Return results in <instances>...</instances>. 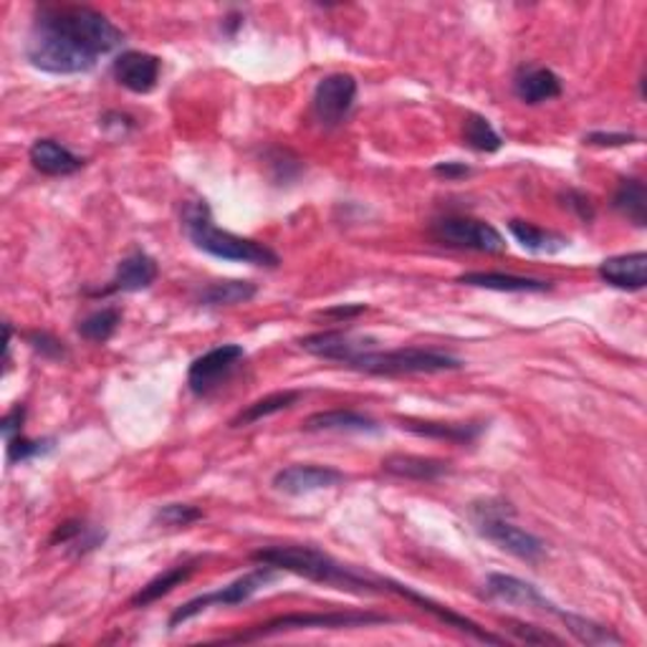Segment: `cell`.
<instances>
[{
	"label": "cell",
	"instance_id": "cell-1",
	"mask_svg": "<svg viewBox=\"0 0 647 647\" xmlns=\"http://www.w3.org/2000/svg\"><path fill=\"white\" fill-rule=\"evenodd\" d=\"M125 34L89 5H41L28 31L26 59L46 73H86L102 56L117 51Z\"/></svg>",
	"mask_w": 647,
	"mask_h": 647
},
{
	"label": "cell",
	"instance_id": "cell-2",
	"mask_svg": "<svg viewBox=\"0 0 647 647\" xmlns=\"http://www.w3.org/2000/svg\"><path fill=\"white\" fill-rule=\"evenodd\" d=\"M251 559L256 564H268L278 571H291V575L304 577L316 585L342 589V592L351 594H382L388 592L382 585V579H372L359 575L357 569L347 567L334 559V556L324 554L322 548L304 546V544H281V546H268L258 548L251 554Z\"/></svg>",
	"mask_w": 647,
	"mask_h": 647
},
{
	"label": "cell",
	"instance_id": "cell-3",
	"mask_svg": "<svg viewBox=\"0 0 647 647\" xmlns=\"http://www.w3.org/2000/svg\"><path fill=\"white\" fill-rule=\"evenodd\" d=\"M183 226H185L187 239L193 241L195 249L208 253L212 258L233 261V264L261 266V268H276L281 264L276 253L268 249L266 243L243 239V235H235L231 231H220V228L212 223L210 205L205 200H195L190 205H185Z\"/></svg>",
	"mask_w": 647,
	"mask_h": 647
},
{
	"label": "cell",
	"instance_id": "cell-4",
	"mask_svg": "<svg viewBox=\"0 0 647 647\" xmlns=\"http://www.w3.org/2000/svg\"><path fill=\"white\" fill-rule=\"evenodd\" d=\"M463 362L453 355L438 349L403 347V349H377V344L367 347L349 370L377 374V377H403V374H436L461 370Z\"/></svg>",
	"mask_w": 647,
	"mask_h": 647
},
{
	"label": "cell",
	"instance_id": "cell-5",
	"mask_svg": "<svg viewBox=\"0 0 647 647\" xmlns=\"http://www.w3.org/2000/svg\"><path fill=\"white\" fill-rule=\"evenodd\" d=\"M516 511L511 504L504 501H483L473 506V519H476V527L488 542H494L498 548L509 552L511 556L529 564H539L544 559L546 546L539 536L531 534V531H523L511 521Z\"/></svg>",
	"mask_w": 647,
	"mask_h": 647
},
{
	"label": "cell",
	"instance_id": "cell-6",
	"mask_svg": "<svg viewBox=\"0 0 647 647\" xmlns=\"http://www.w3.org/2000/svg\"><path fill=\"white\" fill-rule=\"evenodd\" d=\"M392 617L377 612H291L281 614L245 629L241 635L228 637L226 643H251V640H264V637L284 635V633H297V629H349V627H372V625H388Z\"/></svg>",
	"mask_w": 647,
	"mask_h": 647
},
{
	"label": "cell",
	"instance_id": "cell-7",
	"mask_svg": "<svg viewBox=\"0 0 647 647\" xmlns=\"http://www.w3.org/2000/svg\"><path fill=\"white\" fill-rule=\"evenodd\" d=\"M276 571L278 569L268 567V564H258V569H253V571H249V575L239 577L235 581H231V585L220 587V589H216V592L193 597V600L180 604V608L170 614L167 627L175 629L180 625H185L187 620L198 617V614H203L205 610H210V608H235V604L249 602L253 594L271 585V581L276 579Z\"/></svg>",
	"mask_w": 647,
	"mask_h": 647
},
{
	"label": "cell",
	"instance_id": "cell-8",
	"mask_svg": "<svg viewBox=\"0 0 647 647\" xmlns=\"http://www.w3.org/2000/svg\"><path fill=\"white\" fill-rule=\"evenodd\" d=\"M430 235L440 245L458 251H478V253H504L506 241L490 223L476 218L446 216L430 226Z\"/></svg>",
	"mask_w": 647,
	"mask_h": 647
},
{
	"label": "cell",
	"instance_id": "cell-9",
	"mask_svg": "<svg viewBox=\"0 0 647 647\" xmlns=\"http://www.w3.org/2000/svg\"><path fill=\"white\" fill-rule=\"evenodd\" d=\"M357 79L351 73H330L319 81L311 96V112L322 127H339L357 102Z\"/></svg>",
	"mask_w": 647,
	"mask_h": 647
},
{
	"label": "cell",
	"instance_id": "cell-10",
	"mask_svg": "<svg viewBox=\"0 0 647 647\" xmlns=\"http://www.w3.org/2000/svg\"><path fill=\"white\" fill-rule=\"evenodd\" d=\"M243 359L245 349L241 344H220V347L205 351L203 357L190 365V370H187V388L198 397L210 395Z\"/></svg>",
	"mask_w": 647,
	"mask_h": 647
},
{
	"label": "cell",
	"instance_id": "cell-11",
	"mask_svg": "<svg viewBox=\"0 0 647 647\" xmlns=\"http://www.w3.org/2000/svg\"><path fill=\"white\" fill-rule=\"evenodd\" d=\"M382 585H384V589H388V592H395V594H400V597H405V600L415 602L420 610L430 612L436 620L446 622V627L461 629V633L471 635V637H476V640L486 643V645H506V637L488 633V629H486V627H481L478 622H473V620H469V617H463V614L453 612L450 608H446V604L432 602L430 597H425V594H420V592H415V589H409L407 585H400V581H392V579H382Z\"/></svg>",
	"mask_w": 647,
	"mask_h": 647
},
{
	"label": "cell",
	"instance_id": "cell-12",
	"mask_svg": "<svg viewBox=\"0 0 647 647\" xmlns=\"http://www.w3.org/2000/svg\"><path fill=\"white\" fill-rule=\"evenodd\" d=\"M347 481L342 471L332 465H314V463H297L289 469H281L274 476V488L286 496H307L314 490H326L339 486Z\"/></svg>",
	"mask_w": 647,
	"mask_h": 647
},
{
	"label": "cell",
	"instance_id": "cell-13",
	"mask_svg": "<svg viewBox=\"0 0 647 647\" xmlns=\"http://www.w3.org/2000/svg\"><path fill=\"white\" fill-rule=\"evenodd\" d=\"M162 61L145 51H122L112 63V77L132 94H150L160 81Z\"/></svg>",
	"mask_w": 647,
	"mask_h": 647
},
{
	"label": "cell",
	"instance_id": "cell-14",
	"mask_svg": "<svg viewBox=\"0 0 647 647\" xmlns=\"http://www.w3.org/2000/svg\"><path fill=\"white\" fill-rule=\"evenodd\" d=\"M486 597L504 604H516V608L554 614V617H559L562 612L554 602H548L531 581H523L511 575H490L486 579Z\"/></svg>",
	"mask_w": 647,
	"mask_h": 647
},
{
	"label": "cell",
	"instance_id": "cell-15",
	"mask_svg": "<svg viewBox=\"0 0 647 647\" xmlns=\"http://www.w3.org/2000/svg\"><path fill=\"white\" fill-rule=\"evenodd\" d=\"M160 268L158 261L152 256H147L145 251H135L129 253L127 258L119 261L117 274L109 281V286H104L102 291H92L94 297H109V293H137L150 289V286L158 281Z\"/></svg>",
	"mask_w": 647,
	"mask_h": 647
},
{
	"label": "cell",
	"instance_id": "cell-16",
	"mask_svg": "<svg viewBox=\"0 0 647 647\" xmlns=\"http://www.w3.org/2000/svg\"><path fill=\"white\" fill-rule=\"evenodd\" d=\"M299 344L301 349L309 351L311 357L349 367L367 347H372L377 342L351 337L347 332H319V334H309V337H304Z\"/></svg>",
	"mask_w": 647,
	"mask_h": 647
},
{
	"label": "cell",
	"instance_id": "cell-17",
	"mask_svg": "<svg viewBox=\"0 0 647 647\" xmlns=\"http://www.w3.org/2000/svg\"><path fill=\"white\" fill-rule=\"evenodd\" d=\"M597 274L612 289L620 291H643L647 286V253H622V256L604 258Z\"/></svg>",
	"mask_w": 647,
	"mask_h": 647
},
{
	"label": "cell",
	"instance_id": "cell-18",
	"mask_svg": "<svg viewBox=\"0 0 647 647\" xmlns=\"http://www.w3.org/2000/svg\"><path fill=\"white\" fill-rule=\"evenodd\" d=\"M28 160L41 175L48 177H69L84 167V160L73 154L69 147H63L56 139H36L28 150Z\"/></svg>",
	"mask_w": 647,
	"mask_h": 647
},
{
	"label": "cell",
	"instance_id": "cell-19",
	"mask_svg": "<svg viewBox=\"0 0 647 647\" xmlns=\"http://www.w3.org/2000/svg\"><path fill=\"white\" fill-rule=\"evenodd\" d=\"M513 94L523 104L536 106L562 96V79L552 69L544 67H521L513 77Z\"/></svg>",
	"mask_w": 647,
	"mask_h": 647
},
{
	"label": "cell",
	"instance_id": "cell-20",
	"mask_svg": "<svg viewBox=\"0 0 647 647\" xmlns=\"http://www.w3.org/2000/svg\"><path fill=\"white\" fill-rule=\"evenodd\" d=\"M400 428L420 438L446 440V443H455V446H471L476 443L481 432L486 430V423H440V420H413V417H405V420H400Z\"/></svg>",
	"mask_w": 647,
	"mask_h": 647
},
{
	"label": "cell",
	"instance_id": "cell-21",
	"mask_svg": "<svg viewBox=\"0 0 647 647\" xmlns=\"http://www.w3.org/2000/svg\"><path fill=\"white\" fill-rule=\"evenodd\" d=\"M455 281L463 286H476V289L501 291V293H544L554 289L552 281H542V278L498 274V271H471V274L458 276Z\"/></svg>",
	"mask_w": 647,
	"mask_h": 647
},
{
	"label": "cell",
	"instance_id": "cell-22",
	"mask_svg": "<svg viewBox=\"0 0 647 647\" xmlns=\"http://www.w3.org/2000/svg\"><path fill=\"white\" fill-rule=\"evenodd\" d=\"M382 471L390 473L395 478H405V481H420V483H430L448 476L453 471L450 461H440V458H423V455H388L382 461Z\"/></svg>",
	"mask_w": 647,
	"mask_h": 647
},
{
	"label": "cell",
	"instance_id": "cell-23",
	"mask_svg": "<svg viewBox=\"0 0 647 647\" xmlns=\"http://www.w3.org/2000/svg\"><path fill=\"white\" fill-rule=\"evenodd\" d=\"M304 430L309 432H380L382 428L377 425L370 415L357 413V409H324V413H314L304 420Z\"/></svg>",
	"mask_w": 647,
	"mask_h": 647
},
{
	"label": "cell",
	"instance_id": "cell-24",
	"mask_svg": "<svg viewBox=\"0 0 647 647\" xmlns=\"http://www.w3.org/2000/svg\"><path fill=\"white\" fill-rule=\"evenodd\" d=\"M195 569H198V559L175 564V567H170L167 571H162V575L147 581V585L139 589L132 600H129V608H135V610L150 608L152 602H158V600H162V597H167L175 587L185 585V581L193 577Z\"/></svg>",
	"mask_w": 647,
	"mask_h": 647
},
{
	"label": "cell",
	"instance_id": "cell-25",
	"mask_svg": "<svg viewBox=\"0 0 647 647\" xmlns=\"http://www.w3.org/2000/svg\"><path fill=\"white\" fill-rule=\"evenodd\" d=\"M612 208L620 212L627 223L635 228L647 226V187L643 180L625 177L620 180L617 190L612 195Z\"/></svg>",
	"mask_w": 647,
	"mask_h": 647
},
{
	"label": "cell",
	"instance_id": "cell-26",
	"mask_svg": "<svg viewBox=\"0 0 647 647\" xmlns=\"http://www.w3.org/2000/svg\"><path fill=\"white\" fill-rule=\"evenodd\" d=\"M509 231L516 241H519L523 249L531 253H546V256H554V253L564 251L569 245V239H564L562 233L546 231V228H539L529 220H509Z\"/></svg>",
	"mask_w": 647,
	"mask_h": 647
},
{
	"label": "cell",
	"instance_id": "cell-27",
	"mask_svg": "<svg viewBox=\"0 0 647 647\" xmlns=\"http://www.w3.org/2000/svg\"><path fill=\"white\" fill-rule=\"evenodd\" d=\"M258 293V286L253 281H239V278H231V281H216L198 293L200 307H239L249 304V301Z\"/></svg>",
	"mask_w": 647,
	"mask_h": 647
},
{
	"label": "cell",
	"instance_id": "cell-28",
	"mask_svg": "<svg viewBox=\"0 0 647 647\" xmlns=\"http://www.w3.org/2000/svg\"><path fill=\"white\" fill-rule=\"evenodd\" d=\"M301 400V392L297 390H284V392H274V395H266L251 403L245 409H241L239 415L231 420V428H249L253 423L266 420V417L284 413V409L293 407Z\"/></svg>",
	"mask_w": 647,
	"mask_h": 647
},
{
	"label": "cell",
	"instance_id": "cell-29",
	"mask_svg": "<svg viewBox=\"0 0 647 647\" xmlns=\"http://www.w3.org/2000/svg\"><path fill=\"white\" fill-rule=\"evenodd\" d=\"M102 542H104V531L86 527L84 521L61 523V527L56 529L54 536H51L54 546H59V544L67 546V548H71V554H77V556L92 552V548H96Z\"/></svg>",
	"mask_w": 647,
	"mask_h": 647
},
{
	"label": "cell",
	"instance_id": "cell-30",
	"mask_svg": "<svg viewBox=\"0 0 647 647\" xmlns=\"http://www.w3.org/2000/svg\"><path fill=\"white\" fill-rule=\"evenodd\" d=\"M559 620L567 625L569 633L575 635L581 645H625V640H622L614 629L600 625V622H592L564 610L559 612Z\"/></svg>",
	"mask_w": 647,
	"mask_h": 647
},
{
	"label": "cell",
	"instance_id": "cell-31",
	"mask_svg": "<svg viewBox=\"0 0 647 647\" xmlns=\"http://www.w3.org/2000/svg\"><path fill=\"white\" fill-rule=\"evenodd\" d=\"M463 142L476 152H498L504 147L501 135L496 132L494 125L483 117V114L471 112L469 117L463 119Z\"/></svg>",
	"mask_w": 647,
	"mask_h": 647
},
{
	"label": "cell",
	"instance_id": "cell-32",
	"mask_svg": "<svg viewBox=\"0 0 647 647\" xmlns=\"http://www.w3.org/2000/svg\"><path fill=\"white\" fill-rule=\"evenodd\" d=\"M122 324V311L117 307H106L89 314L84 322H79V337L92 342V344H104L114 337V332L119 330Z\"/></svg>",
	"mask_w": 647,
	"mask_h": 647
},
{
	"label": "cell",
	"instance_id": "cell-33",
	"mask_svg": "<svg viewBox=\"0 0 647 647\" xmlns=\"http://www.w3.org/2000/svg\"><path fill=\"white\" fill-rule=\"evenodd\" d=\"M54 450V440H31L21 432L11 440H5V453H8V463H26L34 461L38 455H46Z\"/></svg>",
	"mask_w": 647,
	"mask_h": 647
},
{
	"label": "cell",
	"instance_id": "cell-34",
	"mask_svg": "<svg viewBox=\"0 0 647 647\" xmlns=\"http://www.w3.org/2000/svg\"><path fill=\"white\" fill-rule=\"evenodd\" d=\"M200 519H203V511L195 509L190 504H167L154 513V523H162V527H170V529H185Z\"/></svg>",
	"mask_w": 647,
	"mask_h": 647
},
{
	"label": "cell",
	"instance_id": "cell-35",
	"mask_svg": "<svg viewBox=\"0 0 647 647\" xmlns=\"http://www.w3.org/2000/svg\"><path fill=\"white\" fill-rule=\"evenodd\" d=\"M506 629H509L516 640L527 643V645H564L562 637L552 635L548 629L536 627V625H527V622H519V620H506Z\"/></svg>",
	"mask_w": 647,
	"mask_h": 647
},
{
	"label": "cell",
	"instance_id": "cell-36",
	"mask_svg": "<svg viewBox=\"0 0 647 647\" xmlns=\"http://www.w3.org/2000/svg\"><path fill=\"white\" fill-rule=\"evenodd\" d=\"M26 342L31 344V349L38 351L41 357L46 359H67V344H63L61 339H56L54 334L48 332H28L26 334Z\"/></svg>",
	"mask_w": 647,
	"mask_h": 647
},
{
	"label": "cell",
	"instance_id": "cell-37",
	"mask_svg": "<svg viewBox=\"0 0 647 647\" xmlns=\"http://www.w3.org/2000/svg\"><path fill=\"white\" fill-rule=\"evenodd\" d=\"M562 205L567 210H571L575 212V216L581 220V223H592L594 220V216H597V208H594V203H592V198H589L587 193H581V190H575V187H569L567 193H562Z\"/></svg>",
	"mask_w": 647,
	"mask_h": 647
},
{
	"label": "cell",
	"instance_id": "cell-38",
	"mask_svg": "<svg viewBox=\"0 0 647 647\" xmlns=\"http://www.w3.org/2000/svg\"><path fill=\"white\" fill-rule=\"evenodd\" d=\"M635 142H637V135L633 132H589L585 137V145H592V147H625Z\"/></svg>",
	"mask_w": 647,
	"mask_h": 647
},
{
	"label": "cell",
	"instance_id": "cell-39",
	"mask_svg": "<svg viewBox=\"0 0 647 647\" xmlns=\"http://www.w3.org/2000/svg\"><path fill=\"white\" fill-rule=\"evenodd\" d=\"M100 125H102V129H106V132H114L117 137H127L135 129V119L129 117V114L109 112L100 119Z\"/></svg>",
	"mask_w": 647,
	"mask_h": 647
},
{
	"label": "cell",
	"instance_id": "cell-40",
	"mask_svg": "<svg viewBox=\"0 0 647 647\" xmlns=\"http://www.w3.org/2000/svg\"><path fill=\"white\" fill-rule=\"evenodd\" d=\"M23 423H26V405H15L11 413L3 417L0 423V430H3V438L11 440L23 432Z\"/></svg>",
	"mask_w": 647,
	"mask_h": 647
},
{
	"label": "cell",
	"instance_id": "cell-41",
	"mask_svg": "<svg viewBox=\"0 0 647 647\" xmlns=\"http://www.w3.org/2000/svg\"><path fill=\"white\" fill-rule=\"evenodd\" d=\"M365 311H367L365 304H337V307H332V309L319 311V316L334 319V322H351V319L362 316Z\"/></svg>",
	"mask_w": 647,
	"mask_h": 647
},
{
	"label": "cell",
	"instance_id": "cell-42",
	"mask_svg": "<svg viewBox=\"0 0 647 647\" xmlns=\"http://www.w3.org/2000/svg\"><path fill=\"white\" fill-rule=\"evenodd\" d=\"M432 172L446 180H463L471 175V167L465 165V162H438V165L432 167Z\"/></svg>",
	"mask_w": 647,
	"mask_h": 647
}]
</instances>
